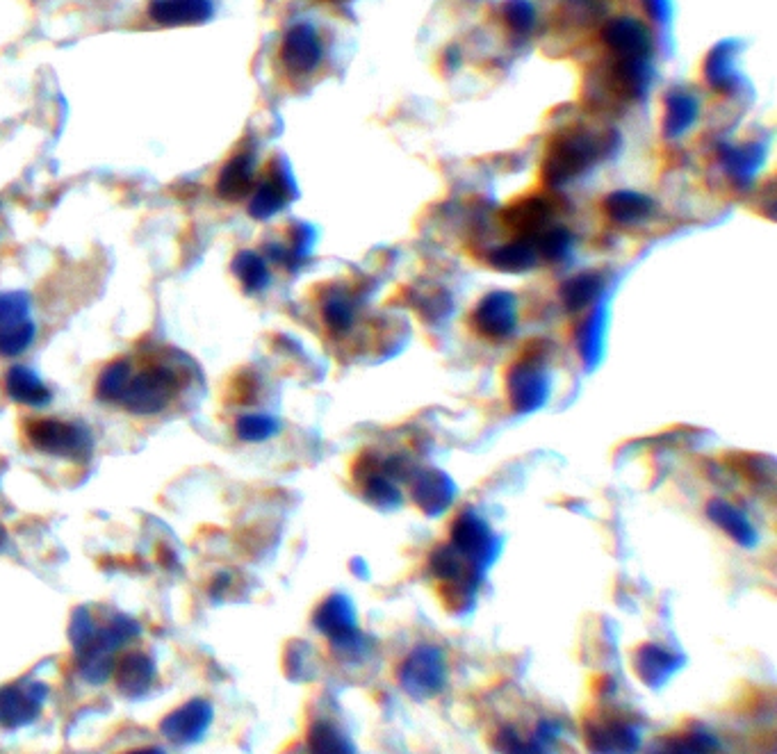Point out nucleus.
<instances>
[{"mask_svg": "<svg viewBox=\"0 0 777 754\" xmlns=\"http://www.w3.org/2000/svg\"><path fill=\"white\" fill-rule=\"evenodd\" d=\"M178 390V376L165 365H155L151 370L133 374L130 370L119 401L135 413H155L165 408L169 397Z\"/></svg>", "mask_w": 777, "mask_h": 754, "instance_id": "nucleus-1", "label": "nucleus"}, {"mask_svg": "<svg viewBox=\"0 0 777 754\" xmlns=\"http://www.w3.org/2000/svg\"><path fill=\"white\" fill-rule=\"evenodd\" d=\"M602 146V139L591 133H570L556 139L545 162L547 180L563 183V180L582 174L588 165H593Z\"/></svg>", "mask_w": 777, "mask_h": 754, "instance_id": "nucleus-2", "label": "nucleus"}, {"mask_svg": "<svg viewBox=\"0 0 777 754\" xmlns=\"http://www.w3.org/2000/svg\"><path fill=\"white\" fill-rule=\"evenodd\" d=\"M324 55L322 39L308 23H297L283 39L281 60L292 76H308L320 67Z\"/></svg>", "mask_w": 777, "mask_h": 754, "instance_id": "nucleus-3", "label": "nucleus"}, {"mask_svg": "<svg viewBox=\"0 0 777 754\" xmlns=\"http://www.w3.org/2000/svg\"><path fill=\"white\" fill-rule=\"evenodd\" d=\"M35 326L26 315L21 297H0V354L16 356L32 342Z\"/></svg>", "mask_w": 777, "mask_h": 754, "instance_id": "nucleus-4", "label": "nucleus"}, {"mask_svg": "<svg viewBox=\"0 0 777 754\" xmlns=\"http://www.w3.org/2000/svg\"><path fill=\"white\" fill-rule=\"evenodd\" d=\"M602 39L618 60H648L652 53L650 32L634 19H616L607 23Z\"/></svg>", "mask_w": 777, "mask_h": 754, "instance_id": "nucleus-5", "label": "nucleus"}, {"mask_svg": "<svg viewBox=\"0 0 777 754\" xmlns=\"http://www.w3.org/2000/svg\"><path fill=\"white\" fill-rule=\"evenodd\" d=\"M28 433L30 438L35 440L37 447H42L44 452L51 454H78L85 442V438L78 436V431L73 429V426L53 420H39L30 424Z\"/></svg>", "mask_w": 777, "mask_h": 754, "instance_id": "nucleus-6", "label": "nucleus"}, {"mask_svg": "<svg viewBox=\"0 0 777 754\" xmlns=\"http://www.w3.org/2000/svg\"><path fill=\"white\" fill-rule=\"evenodd\" d=\"M210 0H155L151 16L160 26H194L210 19Z\"/></svg>", "mask_w": 777, "mask_h": 754, "instance_id": "nucleus-7", "label": "nucleus"}, {"mask_svg": "<svg viewBox=\"0 0 777 754\" xmlns=\"http://www.w3.org/2000/svg\"><path fill=\"white\" fill-rule=\"evenodd\" d=\"M736 53H739V44L723 42L718 44L707 57L705 62L707 80L711 87L718 89V92H727V89H732L736 83H739V76H736Z\"/></svg>", "mask_w": 777, "mask_h": 754, "instance_id": "nucleus-8", "label": "nucleus"}, {"mask_svg": "<svg viewBox=\"0 0 777 754\" xmlns=\"http://www.w3.org/2000/svg\"><path fill=\"white\" fill-rule=\"evenodd\" d=\"M210 711L203 702H192L183 707L181 711L171 713V718L165 723V732L176 741L194 739L203 727L208 725Z\"/></svg>", "mask_w": 777, "mask_h": 754, "instance_id": "nucleus-9", "label": "nucleus"}, {"mask_svg": "<svg viewBox=\"0 0 777 754\" xmlns=\"http://www.w3.org/2000/svg\"><path fill=\"white\" fill-rule=\"evenodd\" d=\"M253 183V160L251 155H237L224 167L219 176V194L226 199H240L249 192Z\"/></svg>", "mask_w": 777, "mask_h": 754, "instance_id": "nucleus-10", "label": "nucleus"}, {"mask_svg": "<svg viewBox=\"0 0 777 754\" xmlns=\"http://www.w3.org/2000/svg\"><path fill=\"white\" fill-rule=\"evenodd\" d=\"M698 117V101L691 94L675 92L666 101V135L677 137L689 130Z\"/></svg>", "mask_w": 777, "mask_h": 754, "instance_id": "nucleus-11", "label": "nucleus"}, {"mask_svg": "<svg viewBox=\"0 0 777 754\" xmlns=\"http://www.w3.org/2000/svg\"><path fill=\"white\" fill-rule=\"evenodd\" d=\"M443 670L436 659H411L408 661V670L404 672V684L411 693H433L443 682Z\"/></svg>", "mask_w": 777, "mask_h": 754, "instance_id": "nucleus-12", "label": "nucleus"}, {"mask_svg": "<svg viewBox=\"0 0 777 754\" xmlns=\"http://www.w3.org/2000/svg\"><path fill=\"white\" fill-rule=\"evenodd\" d=\"M32 711H35V700L21 688H12V691L0 695V718L5 723H21V720L32 716Z\"/></svg>", "mask_w": 777, "mask_h": 754, "instance_id": "nucleus-13", "label": "nucleus"}, {"mask_svg": "<svg viewBox=\"0 0 777 754\" xmlns=\"http://www.w3.org/2000/svg\"><path fill=\"white\" fill-rule=\"evenodd\" d=\"M502 14H504L506 26H509L513 32H518V35H529V32L534 30L536 12L529 0H506V5L502 7Z\"/></svg>", "mask_w": 777, "mask_h": 754, "instance_id": "nucleus-14", "label": "nucleus"}, {"mask_svg": "<svg viewBox=\"0 0 777 754\" xmlns=\"http://www.w3.org/2000/svg\"><path fill=\"white\" fill-rule=\"evenodd\" d=\"M7 388H10V392L16 399L30 401V404H37V401L46 399L44 385L39 383L37 376L28 374L26 370H14L10 374V381H7Z\"/></svg>", "mask_w": 777, "mask_h": 754, "instance_id": "nucleus-15", "label": "nucleus"}, {"mask_svg": "<svg viewBox=\"0 0 777 754\" xmlns=\"http://www.w3.org/2000/svg\"><path fill=\"white\" fill-rule=\"evenodd\" d=\"M650 203L639 194H616L609 199V208L618 219H634L641 217L648 210Z\"/></svg>", "mask_w": 777, "mask_h": 754, "instance_id": "nucleus-16", "label": "nucleus"}, {"mask_svg": "<svg viewBox=\"0 0 777 754\" xmlns=\"http://www.w3.org/2000/svg\"><path fill=\"white\" fill-rule=\"evenodd\" d=\"M119 679L128 684V691H142L151 682V666L146 659H128Z\"/></svg>", "mask_w": 777, "mask_h": 754, "instance_id": "nucleus-17", "label": "nucleus"}, {"mask_svg": "<svg viewBox=\"0 0 777 754\" xmlns=\"http://www.w3.org/2000/svg\"><path fill=\"white\" fill-rule=\"evenodd\" d=\"M313 741V754H351V748L335 729L320 727V732L313 734Z\"/></svg>", "mask_w": 777, "mask_h": 754, "instance_id": "nucleus-18", "label": "nucleus"}, {"mask_svg": "<svg viewBox=\"0 0 777 754\" xmlns=\"http://www.w3.org/2000/svg\"><path fill=\"white\" fill-rule=\"evenodd\" d=\"M269 429H272V422L263 420V417H249L240 424V433L244 438H263Z\"/></svg>", "mask_w": 777, "mask_h": 754, "instance_id": "nucleus-19", "label": "nucleus"}, {"mask_svg": "<svg viewBox=\"0 0 777 754\" xmlns=\"http://www.w3.org/2000/svg\"><path fill=\"white\" fill-rule=\"evenodd\" d=\"M648 3V12L654 16V19H664L668 14V0H645Z\"/></svg>", "mask_w": 777, "mask_h": 754, "instance_id": "nucleus-20", "label": "nucleus"}, {"mask_svg": "<svg viewBox=\"0 0 777 754\" xmlns=\"http://www.w3.org/2000/svg\"><path fill=\"white\" fill-rule=\"evenodd\" d=\"M133 754H160V752L158 750H137Z\"/></svg>", "mask_w": 777, "mask_h": 754, "instance_id": "nucleus-21", "label": "nucleus"}]
</instances>
